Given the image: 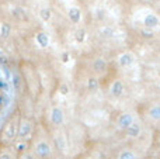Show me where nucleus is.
<instances>
[{
    "label": "nucleus",
    "instance_id": "1",
    "mask_svg": "<svg viewBox=\"0 0 160 159\" xmlns=\"http://www.w3.org/2000/svg\"><path fill=\"white\" fill-rule=\"evenodd\" d=\"M17 135V124L14 120H11L8 124H6V128L3 131V140L4 141H11Z\"/></svg>",
    "mask_w": 160,
    "mask_h": 159
},
{
    "label": "nucleus",
    "instance_id": "2",
    "mask_svg": "<svg viewBox=\"0 0 160 159\" xmlns=\"http://www.w3.org/2000/svg\"><path fill=\"white\" fill-rule=\"evenodd\" d=\"M35 152L39 155L41 158H47L51 155V146L48 142H45V141H41V142L37 144L35 146Z\"/></svg>",
    "mask_w": 160,
    "mask_h": 159
},
{
    "label": "nucleus",
    "instance_id": "3",
    "mask_svg": "<svg viewBox=\"0 0 160 159\" xmlns=\"http://www.w3.org/2000/svg\"><path fill=\"white\" fill-rule=\"evenodd\" d=\"M31 130H32V124H31V121L25 120L20 124V128H18V131H17V134H18L20 138H27L28 135L31 134Z\"/></svg>",
    "mask_w": 160,
    "mask_h": 159
},
{
    "label": "nucleus",
    "instance_id": "4",
    "mask_svg": "<svg viewBox=\"0 0 160 159\" xmlns=\"http://www.w3.org/2000/svg\"><path fill=\"white\" fill-rule=\"evenodd\" d=\"M132 123H133V117L129 113H122L118 117V127L122 130H127Z\"/></svg>",
    "mask_w": 160,
    "mask_h": 159
},
{
    "label": "nucleus",
    "instance_id": "5",
    "mask_svg": "<svg viewBox=\"0 0 160 159\" xmlns=\"http://www.w3.org/2000/svg\"><path fill=\"white\" fill-rule=\"evenodd\" d=\"M51 123L53 126H61L63 123V111L61 109H52L51 110Z\"/></svg>",
    "mask_w": 160,
    "mask_h": 159
},
{
    "label": "nucleus",
    "instance_id": "6",
    "mask_svg": "<svg viewBox=\"0 0 160 159\" xmlns=\"http://www.w3.org/2000/svg\"><path fill=\"white\" fill-rule=\"evenodd\" d=\"M159 17L158 16H155V14H148L146 17H145V20H143V24H145V27L146 28H155V27H158L159 25Z\"/></svg>",
    "mask_w": 160,
    "mask_h": 159
},
{
    "label": "nucleus",
    "instance_id": "7",
    "mask_svg": "<svg viewBox=\"0 0 160 159\" xmlns=\"http://www.w3.org/2000/svg\"><path fill=\"white\" fill-rule=\"evenodd\" d=\"M132 62H133V55L132 54H129V52L122 54V55L118 58V64H119V66H122V68L129 66Z\"/></svg>",
    "mask_w": 160,
    "mask_h": 159
},
{
    "label": "nucleus",
    "instance_id": "8",
    "mask_svg": "<svg viewBox=\"0 0 160 159\" xmlns=\"http://www.w3.org/2000/svg\"><path fill=\"white\" fill-rule=\"evenodd\" d=\"M111 93H112V96H115V97H119V96L124 93V83H122L121 80H115L112 87H111Z\"/></svg>",
    "mask_w": 160,
    "mask_h": 159
},
{
    "label": "nucleus",
    "instance_id": "9",
    "mask_svg": "<svg viewBox=\"0 0 160 159\" xmlns=\"http://www.w3.org/2000/svg\"><path fill=\"white\" fill-rule=\"evenodd\" d=\"M37 42L41 48H47L49 45V37L45 33H38L37 34Z\"/></svg>",
    "mask_w": 160,
    "mask_h": 159
},
{
    "label": "nucleus",
    "instance_id": "10",
    "mask_svg": "<svg viewBox=\"0 0 160 159\" xmlns=\"http://www.w3.org/2000/svg\"><path fill=\"white\" fill-rule=\"evenodd\" d=\"M127 131H128V134H129V137L136 138V137H139V134H141V126H139L138 123H132L127 128Z\"/></svg>",
    "mask_w": 160,
    "mask_h": 159
},
{
    "label": "nucleus",
    "instance_id": "11",
    "mask_svg": "<svg viewBox=\"0 0 160 159\" xmlns=\"http://www.w3.org/2000/svg\"><path fill=\"white\" fill-rule=\"evenodd\" d=\"M69 18L72 23H79L80 18H82V11L78 7H72L69 10Z\"/></svg>",
    "mask_w": 160,
    "mask_h": 159
},
{
    "label": "nucleus",
    "instance_id": "12",
    "mask_svg": "<svg viewBox=\"0 0 160 159\" xmlns=\"http://www.w3.org/2000/svg\"><path fill=\"white\" fill-rule=\"evenodd\" d=\"M93 66H94V70H96V72H104V70L107 69V64H105V61L101 59V58L96 59L94 64H93Z\"/></svg>",
    "mask_w": 160,
    "mask_h": 159
},
{
    "label": "nucleus",
    "instance_id": "13",
    "mask_svg": "<svg viewBox=\"0 0 160 159\" xmlns=\"http://www.w3.org/2000/svg\"><path fill=\"white\" fill-rule=\"evenodd\" d=\"M10 33H11L10 24H7V23H3L2 27H0V37H2V38H7V37L10 35Z\"/></svg>",
    "mask_w": 160,
    "mask_h": 159
},
{
    "label": "nucleus",
    "instance_id": "14",
    "mask_svg": "<svg viewBox=\"0 0 160 159\" xmlns=\"http://www.w3.org/2000/svg\"><path fill=\"white\" fill-rule=\"evenodd\" d=\"M149 115L153 120H160V106H153L149 110Z\"/></svg>",
    "mask_w": 160,
    "mask_h": 159
},
{
    "label": "nucleus",
    "instance_id": "15",
    "mask_svg": "<svg viewBox=\"0 0 160 159\" xmlns=\"http://www.w3.org/2000/svg\"><path fill=\"white\" fill-rule=\"evenodd\" d=\"M97 87H98V82H97V79L96 78H88L87 89L90 90V92H94V90H97Z\"/></svg>",
    "mask_w": 160,
    "mask_h": 159
},
{
    "label": "nucleus",
    "instance_id": "16",
    "mask_svg": "<svg viewBox=\"0 0 160 159\" xmlns=\"http://www.w3.org/2000/svg\"><path fill=\"white\" fill-rule=\"evenodd\" d=\"M51 16H52V13H51L49 8H41L39 10V17H41L44 21H48V20H51Z\"/></svg>",
    "mask_w": 160,
    "mask_h": 159
},
{
    "label": "nucleus",
    "instance_id": "17",
    "mask_svg": "<svg viewBox=\"0 0 160 159\" xmlns=\"http://www.w3.org/2000/svg\"><path fill=\"white\" fill-rule=\"evenodd\" d=\"M75 38H76V41L78 42H83L84 41V38H86V31L84 30H78L76 31V34H75Z\"/></svg>",
    "mask_w": 160,
    "mask_h": 159
},
{
    "label": "nucleus",
    "instance_id": "18",
    "mask_svg": "<svg viewBox=\"0 0 160 159\" xmlns=\"http://www.w3.org/2000/svg\"><path fill=\"white\" fill-rule=\"evenodd\" d=\"M13 14H14V17H17V18H22L24 14H25V11H24V8L17 7V8H14L13 10Z\"/></svg>",
    "mask_w": 160,
    "mask_h": 159
},
{
    "label": "nucleus",
    "instance_id": "19",
    "mask_svg": "<svg viewBox=\"0 0 160 159\" xmlns=\"http://www.w3.org/2000/svg\"><path fill=\"white\" fill-rule=\"evenodd\" d=\"M118 159H135V156H133L132 152H129V151H124V152H121V155H119V158H118Z\"/></svg>",
    "mask_w": 160,
    "mask_h": 159
},
{
    "label": "nucleus",
    "instance_id": "20",
    "mask_svg": "<svg viewBox=\"0 0 160 159\" xmlns=\"http://www.w3.org/2000/svg\"><path fill=\"white\" fill-rule=\"evenodd\" d=\"M142 35L145 37V38H152L153 37V33L150 28H148V30H142Z\"/></svg>",
    "mask_w": 160,
    "mask_h": 159
},
{
    "label": "nucleus",
    "instance_id": "21",
    "mask_svg": "<svg viewBox=\"0 0 160 159\" xmlns=\"http://www.w3.org/2000/svg\"><path fill=\"white\" fill-rule=\"evenodd\" d=\"M59 92L62 93V95H68V92H69V87L66 86V85H61V90H59Z\"/></svg>",
    "mask_w": 160,
    "mask_h": 159
},
{
    "label": "nucleus",
    "instance_id": "22",
    "mask_svg": "<svg viewBox=\"0 0 160 159\" xmlns=\"http://www.w3.org/2000/svg\"><path fill=\"white\" fill-rule=\"evenodd\" d=\"M102 33H104V35H108V37H111L112 35V30H111V28H104V30H102Z\"/></svg>",
    "mask_w": 160,
    "mask_h": 159
},
{
    "label": "nucleus",
    "instance_id": "23",
    "mask_svg": "<svg viewBox=\"0 0 160 159\" xmlns=\"http://www.w3.org/2000/svg\"><path fill=\"white\" fill-rule=\"evenodd\" d=\"M68 59H69V54L65 52L63 55H62V61H63V62H68Z\"/></svg>",
    "mask_w": 160,
    "mask_h": 159
},
{
    "label": "nucleus",
    "instance_id": "24",
    "mask_svg": "<svg viewBox=\"0 0 160 159\" xmlns=\"http://www.w3.org/2000/svg\"><path fill=\"white\" fill-rule=\"evenodd\" d=\"M0 159H11V158H10V155L6 154V155H2V156H0Z\"/></svg>",
    "mask_w": 160,
    "mask_h": 159
},
{
    "label": "nucleus",
    "instance_id": "25",
    "mask_svg": "<svg viewBox=\"0 0 160 159\" xmlns=\"http://www.w3.org/2000/svg\"><path fill=\"white\" fill-rule=\"evenodd\" d=\"M21 159H34V158L31 156V155H24V156H22Z\"/></svg>",
    "mask_w": 160,
    "mask_h": 159
},
{
    "label": "nucleus",
    "instance_id": "26",
    "mask_svg": "<svg viewBox=\"0 0 160 159\" xmlns=\"http://www.w3.org/2000/svg\"><path fill=\"white\" fill-rule=\"evenodd\" d=\"M6 2H13V0H6Z\"/></svg>",
    "mask_w": 160,
    "mask_h": 159
}]
</instances>
